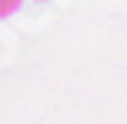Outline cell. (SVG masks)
<instances>
[{
    "label": "cell",
    "instance_id": "1",
    "mask_svg": "<svg viewBox=\"0 0 127 124\" xmlns=\"http://www.w3.org/2000/svg\"><path fill=\"white\" fill-rule=\"evenodd\" d=\"M17 7H20V0H0V17H10Z\"/></svg>",
    "mask_w": 127,
    "mask_h": 124
}]
</instances>
